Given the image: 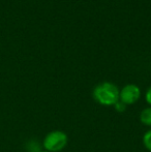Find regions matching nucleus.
Listing matches in <instances>:
<instances>
[{
  "label": "nucleus",
  "mask_w": 151,
  "mask_h": 152,
  "mask_svg": "<svg viewBox=\"0 0 151 152\" xmlns=\"http://www.w3.org/2000/svg\"><path fill=\"white\" fill-rule=\"evenodd\" d=\"M145 102H147V104L151 107V86L148 87V89L145 92Z\"/></svg>",
  "instance_id": "obj_7"
},
{
  "label": "nucleus",
  "mask_w": 151,
  "mask_h": 152,
  "mask_svg": "<svg viewBox=\"0 0 151 152\" xmlns=\"http://www.w3.org/2000/svg\"><path fill=\"white\" fill-rule=\"evenodd\" d=\"M119 91L116 84L112 82L98 83L92 90V97L94 102L103 107H114L119 102Z\"/></svg>",
  "instance_id": "obj_1"
},
{
  "label": "nucleus",
  "mask_w": 151,
  "mask_h": 152,
  "mask_svg": "<svg viewBox=\"0 0 151 152\" xmlns=\"http://www.w3.org/2000/svg\"><path fill=\"white\" fill-rule=\"evenodd\" d=\"M139 120L144 126L151 128V107L143 109L139 115Z\"/></svg>",
  "instance_id": "obj_4"
},
{
  "label": "nucleus",
  "mask_w": 151,
  "mask_h": 152,
  "mask_svg": "<svg viewBox=\"0 0 151 152\" xmlns=\"http://www.w3.org/2000/svg\"><path fill=\"white\" fill-rule=\"evenodd\" d=\"M126 108H127V107L125 106L124 104H122V102H121L120 100H119V102H117V104L114 106V109L116 110V112H119V113L124 112V111L126 110Z\"/></svg>",
  "instance_id": "obj_6"
},
{
  "label": "nucleus",
  "mask_w": 151,
  "mask_h": 152,
  "mask_svg": "<svg viewBox=\"0 0 151 152\" xmlns=\"http://www.w3.org/2000/svg\"><path fill=\"white\" fill-rule=\"evenodd\" d=\"M39 152H48V151H44V150H40Z\"/></svg>",
  "instance_id": "obj_8"
},
{
  "label": "nucleus",
  "mask_w": 151,
  "mask_h": 152,
  "mask_svg": "<svg viewBox=\"0 0 151 152\" xmlns=\"http://www.w3.org/2000/svg\"><path fill=\"white\" fill-rule=\"evenodd\" d=\"M69 144V136L60 129L51 130L42 140V148L48 152H61Z\"/></svg>",
  "instance_id": "obj_2"
},
{
  "label": "nucleus",
  "mask_w": 151,
  "mask_h": 152,
  "mask_svg": "<svg viewBox=\"0 0 151 152\" xmlns=\"http://www.w3.org/2000/svg\"><path fill=\"white\" fill-rule=\"evenodd\" d=\"M142 143H143V146L145 147L146 150L151 152V128L144 132Z\"/></svg>",
  "instance_id": "obj_5"
},
{
  "label": "nucleus",
  "mask_w": 151,
  "mask_h": 152,
  "mask_svg": "<svg viewBox=\"0 0 151 152\" xmlns=\"http://www.w3.org/2000/svg\"><path fill=\"white\" fill-rule=\"evenodd\" d=\"M141 96V88L136 84H126L119 91V100L126 107L137 104Z\"/></svg>",
  "instance_id": "obj_3"
}]
</instances>
